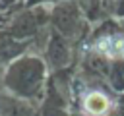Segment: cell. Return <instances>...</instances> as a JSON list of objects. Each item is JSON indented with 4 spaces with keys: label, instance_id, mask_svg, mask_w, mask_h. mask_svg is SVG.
<instances>
[{
    "label": "cell",
    "instance_id": "obj_1",
    "mask_svg": "<svg viewBox=\"0 0 124 116\" xmlns=\"http://www.w3.org/2000/svg\"><path fill=\"white\" fill-rule=\"evenodd\" d=\"M83 110L89 116H107L110 110V99L101 91H89L83 97Z\"/></svg>",
    "mask_w": 124,
    "mask_h": 116
},
{
    "label": "cell",
    "instance_id": "obj_2",
    "mask_svg": "<svg viewBox=\"0 0 124 116\" xmlns=\"http://www.w3.org/2000/svg\"><path fill=\"white\" fill-rule=\"evenodd\" d=\"M97 50H101L108 58H124V37H103L97 41Z\"/></svg>",
    "mask_w": 124,
    "mask_h": 116
}]
</instances>
